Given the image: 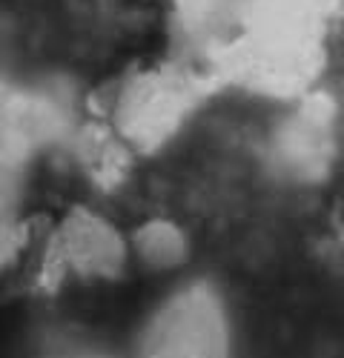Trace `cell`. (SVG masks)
<instances>
[{
	"mask_svg": "<svg viewBox=\"0 0 344 358\" xmlns=\"http://www.w3.org/2000/svg\"><path fill=\"white\" fill-rule=\"evenodd\" d=\"M132 241H135V250L138 255L147 261L150 266H175L187 258V238L184 232L175 227V224H169V221H150V224H143L135 235H132Z\"/></svg>",
	"mask_w": 344,
	"mask_h": 358,
	"instance_id": "4",
	"label": "cell"
},
{
	"mask_svg": "<svg viewBox=\"0 0 344 358\" xmlns=\"http://www.w3.org/2000/svg\"><path fill=\"white\" fill-rule=\"evenodd\" d=\"M187 103L181 83L172 80H147L135 86L121 103V132L132 141H161L166 132L175 129Z\"/></svg>",
	"mask_w": 344,
	"mask_h": 358,
	"instance_id": "3",
	"label": "cell"
},
{
	"mask_svg": "<svg viewBox=\"0 0 344 358\" xmlns=\"http://www.w3.org/2000/svg\"><path fill=\"white\" fill-rule=\"evenodd\" d=\"M141 358H229V333L218 295L198 284L169 298L147 324Z\"/></svg>",
	"mask_w": 344,
	"mask_h": 358,
	"instance_id": "1",
	"label": "cell"
},
{
	"mask_svg": "<svg viewBox=\"0 0 344 358\" xmlns=\"http://www.w3.org/2000/svg\"><path fill=\"white\" fill-rule=\"evenodd\" d=\"M129 247L127 238L103 215L75 206L55 227L43 255V284L61 287L66 275L83 281H112L127 270Z\"/></svg>",
	"mask_w": 344,
	"mask_h": 358,
	"instance_id": "2",
	"label": "cell"
}]
</instances>
